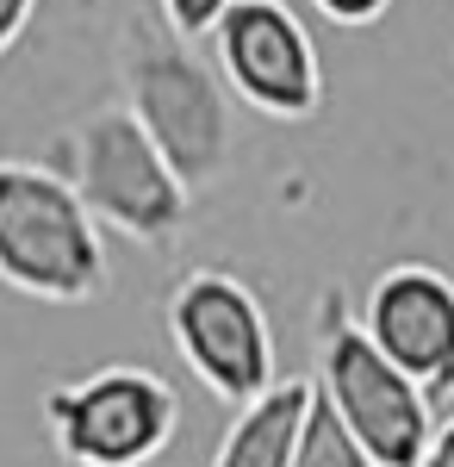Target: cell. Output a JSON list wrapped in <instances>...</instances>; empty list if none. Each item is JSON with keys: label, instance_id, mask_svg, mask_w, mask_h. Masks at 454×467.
Instances as JSON below:
<instances>
[{"label": "cell", "instance_id": "cell-1", "mask_svg": "<svg viewBox=\"0 0 454 467\" xmlns=\"http://www.w3.org/2000/svg\"><path fill=\"white\" fill-rule=\"evenodd\" d=\"M119 88L125 107L143 119L156 150L175 162L187 187H212L231 169L237 125H231V88L187 50V37L156 13H131L119 32Z\"/></svg>", "mask_w": 454, "mask_h": 467}, {"label": "cell", "instance_id": "cell-2", "mask_svg": "<svg viewBox=\"0 0 454 467\" xmlns=\"http://www.w3.org/2000/svg\"><path fill=\"white\" fill-rule=\"evenodd\" d=\"M0 281L44 306H88L106 293L100 218L50 162L0 156Z\"/></svg>", "mask_w": 454, "mask_h": 467}, {"label": "cell", "instance_id": "cell-3", "mask_svg": "<svg viewBox=\"0 0 454 467\" xmlns=\"http://www.w3.org/2000/svg\"><path fill=\"white\" fill-rule=\"evenodd\" d=\"M50 169H63L88 213L125 231L131 244H175L193 206V187L175 175V162L156 150L131 107H100L69 125Z\"/></svg>", "mask_w": 454, "mask_h": 467}, {"label": "cell", "instance_id": "cell-4", "mask_svg": "<svg viewBox=\"0 0 454 467\" xmlns=\"http://www.w3.org/2000/svg\"><path fill=\"white\" fill-rule=\"evenodd\" d=\"M317 399L349 424L386 467H418L436 436V399L349 318L343 293L317 299Z\"/></svg>", "mask_w": 454, "mask_h": 467}, {"label": "cell", "instance_id": "cell-5", "mask_svg": "<svg viewBox=\"0 0 454 467\" xmlns=\"http://www.w3.org/2000/svg\"><path fill=\"white\" fill-rule=\"evenodd\" d=\"M169 337H175L181 361L193 368V380L231 411H243L280 387V349L268 306L231 268H193L169 293Z\"/></svg>", "mask_w": 454, "mask_h": 467}, {"label": "cell", "instance_id": "cell-6", "mask_svg": "<svg viewBox=\"0 0 454 467\" xmlns=\"http://www.w3.org/2000/svg\"><path fill=\"white\" fill-rule=\"evenodd\" d=\"M44 424L69 467H150L181 431V393L150 368H94L44 393Z\"/></svg>", "mask_w": 454, "mask_h": 467}, {"label": "cell", "instance_id": "cell-7", "mask_svg": "<svg viewBox=\"0 0 454 467\" xmlns=\"http://www.w3.org/2000/svg\"><path fill=\"white\" fill-rule=\"evenodd\" d=\"M212 44H218L224 88L243 107L268 112V119H312L324 107L317 44L286 0H237L212 26Z\"/></svg>", "mask_w": 454, "mask_h": 467}, {"label": "cell", "instance_id": "cell-8", "mask_svg": "<svg viewBox=\"0 0 454 467\" xmlns=\"http://www.w3.org/2000/svg\"><path fill=\"white\" fill-rule=\"evenodd\" d=\"M361 324L429 399L454 393V281L429 262H398L361 299Z\"/></svg>", "mask_w": 454, "mask_h": 467}, {"label": "cell", "instance_id": "cell-9", "mask_svg": "<svg viewBox=\"0 0 454 467\" xmlns=\"http://www.w3.org/2000/svg\"><path fill=\"white\" fill-rule=\"evenodd\" d=\"M317 380H280L274 393H262L255 405H243L231 418V431L218 442L212 467H293L305 411H312Z\"/></svg>", "mask_w": 454, "mask_h": 467}, {"label": "cell", "instance_id": "cell-10", "mask_svg": "<svg viewBox=\"0 0 454 467\" xmlns=\"http://www.w3.org/2000/svg\"><path fill=\"white\" fill-rule=\"evenodd\" d=\"M293 467H386L361 436L312 393V411H305V431H299V449H293Z\"/></svg>", "mask_w": 454, "mask_h": 467}, {"label": "cell", "instance_id": "cell-11", "mask_svg": "<svg viewBox=\"0 0 454 467\" xmlns=\"http://www.w3.org/2000/svg\"><path fill=\"white\" fill-rule=\"evenodd\" d=\"M231 6H237V0H156V13H162L181 37H206Z\"/></svg>", "mask_w": 454, "mask_h": 467}, {"label": "cell", "instance_id": "cell-12", "mask_svg": "<svg viewBox=\"0 0 454 467\" xmlns=\"http://www.w3.org/2000/svg\"><path fill=\"white\" fill-rule=\"evenodd\" d=\"M312 6L330 19V26H349V32H361V26H380L392 0H312Z\"/></svg>", "mask_w": 454, "mask_h": 467}, {"label": "cell", "instance_id": "cell-13", "mask_svg": "<svg viewBox=\"0 0 454 467\" xmlns=\"http://www.w3.org/2000/svg\"><path fill=\"white\" fill-rule=\"evenodd\" d=\"M32 13H37V0H0V57L19 44V32L32 26Z\"/></svg>", "mask_w": 454, "mask_h": 467}, {"label": "cell", "instance_id": "cell-14", "mask_svg": "<svg viewBox=\"0 0 454 467\" xmlns=\"http://www.w3.org/2000/svg\"><path fill=\"white\" fill-rule=\"evenodd\" d=\"M418 467H454V411L436 418V436H429V449H423Z\"/></svg>", "mask_w": 454, "mask_h": 467}]
</instances>
